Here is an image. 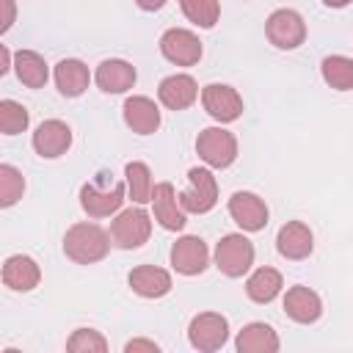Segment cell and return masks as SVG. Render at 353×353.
Segmentation results:
<instances>
[{
    "instance_id": "29",
    "label": "cell",
    "mask_w": 353,
    "mask_h": 353,
    "mask_svg": "<svg viewBox=\"0 0 353 353\" xmlns=\"http://www.w3.org/2000/svg\"><path fill=\"white\" fill-rule=\"evenodd\" d=\"M22 193H25V179H22V174H19L14 165L3 163V165H0V207H14V204L22 199Z\"/></svg>"
},
{
    "instance_id": "10",
    "label": "cell",
    "mask_w": 353,
    "mask_h": 353,
    "mask_svg": "<svg viewBox=\"0 0 353 353\" xmlns=\"http://www.w3.org/2000/svg\"><path fill=\"white\" fill-rule=\"evenodd\" d=\"M160 52L165 61H171L176 66H193L201 58V41L196 33H190L185 28H171L160 36Z\"/></svg>"
},
{
    "instance_id": "28",
    "label": "cell",
    "mask_w": 353,
    "mask_h": 353,
    "mask_svg": "<svg viewBox=\"0 0 353 353\" xmlns=\"http://www.w3.org/2000/svg\"><path fill=\"white\" fill-rule=\"evenodd\" d=\"M179 8L199 28H215V22L221 17V3L218 0H179Z\"/></svg>"
},
{
    "instance_id": "13",
    "label": "cell",
    "mask_w": 353,
    "mask_h": 353,
    "mask_svg": "<svg viewBox=\"0 0 353 353\" xmlns=\"http://www.w3.org/2000/svg\"><path fill=\"white\" fill-rule=\"evenodd\" d=\"M69 146H72V130L61 119H47L33 132V149L39 157H47V160L61 157L66 154Z\"/></svg>"
},
{
    "instance_id": "21",
    "label": "cell",
    "mask_w": 353,
    "mask_h": 353,
    "mask_svg": "<svg viewBox=\"0 0 353 353\" xmlns=\"http://www.w3.org/2000/svg\"><path fill=\"white\" fill-rule=\"evenodd\" d=\"M130 287L141 298H163L171 292V276L157 265H138L130 270Z\"/></svg>"
},
{
    "instance_id": "6",
    "label": "cell",
    "mask_w": 353,
    "mask_h": 353,
    "mask_svg": "<svg viewBox=\"0 0 353 353\" xmlns=\"http://www.w3.org/2000/svg\"><path fill=\"white\" fill-rule=\"evenodd\" d=\"M108 234H110L113 245H119L124 251L141 248L149 240V234H152V221H149V215L141 207H130V210L116 215V221L110 223Z\"/></svg>"
},
{
    "instance_id": "32",
    "label": "cell",
    "mask_w": 353,
    "mask_h": 353,
    "mask_svg": "<svg viewBox=\"0 0 353 353\" xmlns=\"http://www.w3.org/2000/svg\"><path fill=\"white\" fill-rule=\"evenodd\" d=\"M157 350H160V345L152 339H132L124 345V353H157Z\"/></svg>"
},
{
    "instance_id": "36",
    "label": "cell",
    "mask_w": 353,
    "mask_h": 353,
    "mask_svg": "<svg viewBox=\"0 0 353 353\" xmlns=\"http://www.w3.org/2000/svg\"><path fill=\"white\" fill-rule=\"evenodd\" d=\"M328 8H345L347 3H353V0H323Z\"/></svg>"
},
{
    "instance_id": "34",
    "label": "cell",
    "mask_w": 353,
    "mask_h": 353,
    "mask_svg": "<svg viewBox=\"0 0 353 353\" xmlns=\"http://www.w3.org/2000/svg\"><path fill=\"white\" fill-rule=\"evenodd\" d=\"M141 11H160L165 6V0H135Z\"/></svg>"
},
{
    "instance_id": "8",
    "label": "cell",
    "mask_w": 353,
    "mask_h": 353,
    "mask_svg": "<svg viewBox=\"0 0 353 353\" xmlns=\"http://www.w3.org/2000/svg\"><path fill=\"white\" fill-rule=\"evenodd\" d=\"M188 179H190V188L179 193L182 210L185 212H196V215L210 212L218 204V182H215L212 171L196 165V168L188 171Z\"/></svg>"
},
{
    "instance_id": "17",
    "label": "cell",
    "mask_w": 353,
    "mask_h": 353,
    "mask_svg": "<svg viewBox=\"0 0 353 353\" xmlns=\"http://www.w3.org/2000/svg\"><path fill=\"white\" fill-rule=\"evenodd\" d=\"M135 77H138L135 66L121 61V58H108L94 72V80H97V85L105 94H124V91H130L135 85Z\"/></svg>"
},
{
    "instance_id": "16",
    "label": "cell",
    "mask_w": 353,
    "mask_h": 353,
    "mask_svg": "<svg viewBox=\"0 0 353 353\" xmlns=\"http://www.w3.org/2000/svg\"><path fill=\"white\" fill-rule=\"evenodd\" d=\"M284 312L290 320L301 323V325H309V323H317L320 314H323V301L314 290L298 284V287H290L287 295H284Z\"/></svg>"
},
{
    "instance_id": "2",
    "label": "cell",
    "mask_w": 353,
    "mask_h": 353,
    "mask_svg": "<svg viewBox=\"0 0 353 353\" xmlns=\"http://www.w3.org/2000/svg\"><path fill=\"white\" fill-rule=\"evenodd\" d=\"M124 204V185L110 179V174H99L94 182H85L80 188V207L91 218H108L119 212Z\"/></svg>"
},
{
    "instance_id": "30",
    "label": "cell",
    "mask_w": 353,
    "mask_h": 353,
    "mask_svg": "<svg viewBox=\"0 0 353 353\" xmlns=\"http://www.w3.org/2000/svg\"><path fill=\"white\" fill-rule=\"evenodd\" d=\"M30 116H28V108L14 102V99H3L0 102V130L3 135H17L28 127Z\"/></svg>"
},
{
    "instance_id": "14",
    "label": "cell",
    "mask_w": 353,
    "mask_h": 353,
    "mask_svg": "<svg viewBox=\"0 0 353 353\" xmlns=\"http://www.w3.org/2000/svg\"><path fill=\"white\" fill-rule=\"evenodd\" d=\"M152 204H154V218L163 229L168 232H179L185 229L188 218H185V210L179 204V193L174 190L171 182H157L154 190H152Z\"/></svg>"
},
{
    "instance_id": "31",
    "label": "cell",
    "mask_w": 353,
    "mask_h": 353,
    "mask_svg": "<svg viewBox=\"0 0 353 353\" xmlns=\"http://www.w3.org/2000/svg\"><path fill=\"white\" fill-rule=\"evenodd\" d=\"M66 350L69 353H105L108 350V339L94 328H77L69 336Z\"/></svg>"
},
{
    "instance_id": "27",
    "label": "cell",
    "mask_w": 353,
    "mask_h": 353,
    "mask_svg": "<svg viewBox=\"0 0 353 353\" xmlns=\"http://www.w3.org/2000/svg\"><path fill=\"white\" fill-rule=\"evenodd\" d=\"M124 176H127V190H130V199L135 204H146L152 201V174H149V165L141 163V160H132L124 165Z\"/></svg>"
},
{
    "instance_id": "15",
    "label": "cell",
    "mask_w": 353,
    "mask_h": 353,
    "mask_svg": "<svg viewBox=\"0 0 353 353\" xmlns=\"http://www.w3.org/2000/svg\"><path fill=\"white\" fill-rule=\"evenodd\" d=\"M276 248L284 259H306L314 248V234L303 221H287L276 234Z\"/></svg>"
},
{
    "instance_id": "24",
    "label": "cell",
    "mask_w": 353,
    "mask_h": 353,
    "mask_svg": "<svg viewBox=\"0 0 353 353\" xmlns=\"http://www.w3.org/2000/svg\"><path fill=\"white\" fill-rule=\"evenodd\" d=\"M284 281H281V273L276 268H259L248 276L245 281V295L254 301V303H270L279 292H281Z\"/></svg>"
},
{
    "instance_id": "35",
    "label": "cell",
    "mask_w": 353,
    "mask_h": 353,
    "mask_svg": "<svg viewBox=\"0 0 353 353\" xmlns=\"http://www.w3.org/2000/svg\"><path fill=\"white\" fill-rule=\"evenodd\" d=\"M11 69V52L8 47H0V74H6Z\"/></svg>"
},
{
    "instance_id": "9",
    "label": "cell",
    "mask_w": 353,
    "mask_h": 353,
    "mask_svg": "<svg viewBox=\"0 0 353 353\" xmlns=\"http://www.w3.org/2000/svg\"><path fill=\"white\" fill-rule=\"evenodd\" d=\"M201 102H204V110L215 121H221V124L237 121L243 116V97L232 85H226V83H210V85H204Z\"/></svg>"
},
{
    "instance_id": "18",
    "label": "cell",
    "mask_w": 353,
    "mask_h": 353,
    "mask_svg": "<svg viewBox=\"0 0 353 353\" xmlns=\"http://www.w3.org/2000/svg\"><path fill=\"white\" fill-rule=\"evenodd\" d=\"M41 281V270L36 265V259L25 256V254H14L6 259L3 265V284L8 290H17V292H30L33 287H39Z\"/></svg>"
},
{
    "instance_id": "20",
    "label": "cell",
    "mask_w": 353,
    "mask_h": 353,
    "mask_svg": "<svg viewBox=\"0 0 353 353\" xmlns=\"http://www.w3.org/2000/svg\"><path fill=\"white\" fill-rule=\"evenodd\" d=\"M124 124L138 135H152L160 127V108L149 97H130L124 102Z\"/></svg>"
},
{
    "instance_id": "26",
    "label": "cell",
    "mask_w": 353,
    "mask_h": 353,
    "mask_svg": "<svg viewBox=\"0 0 353 353\" xmlns=\"http://www.w3.org/2000/svg\"><path fill=\"white\" fill-rule=\"evenodd\" d=\"M323 80L336 88V91H350L353 88V58L347 55H328L320 63Z\"/></svg>"
},
{
    "instance_id": "23",
    "label": "cell",
    "mask_w": 353,
    "mask_h": 353,
    "mask_svg": "<svg viewBox=\"0 0 353 353\" xmlns=\"http://www.w3.org/2000/svg\"><path fill=\"white\" fill-rule=\"evenodd\" d=\"M234 347L240 353H276L279 350V334L268 323H248L237 334Z\"/></svg>"
},
{
    "instance_id": "11",
    "label": "cell",
    "mask_w": 353,
    "mask_h": 353,
    "mask_svg": "<svg viewBox=\"0 0 353 353\" xmlns=\"http://www.w3.org/2000/svg\"><path fill=\"white\" fill-rule=\"evenodd\" d=\"M229 215L232 221L243 229V232H259L268 226V204L256 196V193H248V190H237L232 193L229 199Z\"/></svg>"
},
{
    "instance_id": "7",
    "label": "cell",
    "mask_w": 353,
    "mask_h": 353,
    "mask_svg": "<svg viewBox=\"0 0 353 353\" xmlns=\"http://www.w3.org/2000/svg\"><path fill=\"white\" fill-rule=\"evenodd\" d=\"M188 339H190V345L196 350L212 353V350L226 345V339H229V320L223 314H218V312H201V314H196L190 320Z\"/></svg>"
},
{
    "instance_id": "12",
    "label": "cell",
    "mask_w": 353,
    "mask_h": 353,
    "mask_svg": "<svg viewBox=\"0 0 353 353\" xmlns=\"http://www.w3.org/2000/svg\"><path fill=\"white\" fill-rule=\"evenodd\" d=\"M171 265L182 276H199L210 265V251L207 243L196 234H185L171 245Z\"/></svg>"
},
{
    "instance_id": "22",
    "label": "cell",
    "mask_w": 353,
    "mask_h": 353,
    "mask_svg": "<svg viewBox=\"0 0 353 353\" xmlns=\"http://www.w3.org/2000/svg\"><path fill=\"white\" fill-rule=\"evenodd\" d=\"M88 80H91V74H88V66L83 61H77V58L58 61V66H55V85H58V91L63 97H80L88 88Z\"/></svg>"
},
{
    "instance_id": "4",
    "label": "cell",
    "mask_w": 353,
    "mask_h": 353,
    "mask_svg": "<svg viewBox=\"0 0 353 353\" xmlns=\"http://www.w3.org/2000/svg\"><path fill=\"white\" fill-rule=\"evenodd\" d=\"M199 157L212 168H229L237 160V138L223 127H207L196 138Z\"/></svg>"
},
{
    "instance_id": "25",
    "label": "cell",
    "mask_w": 353,
    "mask_h": 353,
    "mask_svg": "<svg viewBox=\"0 0 353 353\" xmlns=\"http://www.w3.org/2000/svg\"><path fill=\"white\" fill-rule=\"evenodd\" d=\"M14 69H17L19 83L28 85V88H44V83L50 77L44 58L39 52H33V50H19L14 55Z\"/></svg>"
},
{
    "instance_id": "3",
    "label": "cell",
    "mask_w": 353,
    "mask_h": 353,
    "mask_svg": "<svg viewBox=\"0 0 353 353\" xmlns=\"http://www.w3.org/2000/svg\"><path fill=\"white\" fill-rule=\"evenodd\" d=\"M254 265V243L243 234H223L215 245V268L229 276L240 279Z\"/></svg>"
},
{
    "instance_id": "1",
    "label": "cell",
    "mask_w": 353,
    "mask_h": 353,
    "mask_svg": "<svg viewBox=\"0 0 353 353\" xmlns=\"http://www.w3.org/2000/svg\"><path fill=\"white\" fill-rule=\"evenodd\" d=\"M110 251V234L97 223H74L63 234V254L77 265H94Z\"/></svg>"
},
{
    "instance_id": "19",
    "label": "cell",
    "mask_w": 353,
    "mask_h": 353,
    "mask_svg": "<svg viewBox=\"0 0 353 353\" xmlns=\"http://www.w3.org/2000/svg\"><path fill=\"white\" fill-rule=\"evenodd\" d=\"M157 97L168 110H185L196 102L199 85L190 74H171L157 85Z\"/></svg>"
},
{
    "instance_id": "5",
    "label": "cell",
    "mask_w": 353,
    "mask_h": 353,
    "mask_svg": "<svg viewBox=\"0 0 353 353\" xmlns=\"http://www.w3.org/2000/svg\"><path fill=\"white\" fill-rule=\"evenodd\" d=\"M265 36L279 50H295L306 39V22L292 8H276L265 22Z\"/></svg>"
},
{
    "instance_id": "33",
    "label": "cell",
    "mask_w": 353,
    "mask_h": 353,
    "mask_svg": "<svg viewBox=\"0 0 353 353\" xmlns=\"http://www.w3.org/2000/svg\"><path fill=\"white\" fill-rule=\"evenodd\" d=\"M0 8H3V19H0V33H6L11 25H14V14H17V8H14V0H0Z\"/></svg>"
}]
</instances>
